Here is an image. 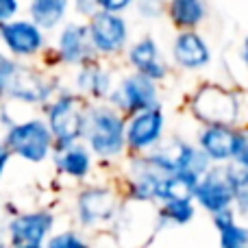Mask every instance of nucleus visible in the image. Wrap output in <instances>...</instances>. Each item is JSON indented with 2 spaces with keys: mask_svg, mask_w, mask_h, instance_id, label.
<instances>
[{
  "mask_svg": "<svg viewBox=\"0 0 248 248\" xmlns=\"http://www.w3.org/2000/svg\"><path fill=\"white\" fill-rule=\"evenodd\" d=\"M0 94L20 103H44L52 94L50 81L0 52Z\"/></svg>",
  "mask_w": 248,
  "mask_h": 248,
  "instance_id": "1",
  "label": "nucleus"
},
{
  "mask_svg": "<svg viewBox=\"0 0 248 248\" xmlns=\"http://www.w3.org/2000/svg\"><path fill=\"white\" fill-rule=\"evenodd\" d=\"M4 146L9 153L17 155L29 163H42L52 148V133L46 122L26 120L11 124L4 135Z\"/></svg>",
  "mask_w": 248,
  "mask_h": 248,
  "instance_id": "2",
  "label": "nucleus"
},
{
  "mask_svg": "<svg viewBox=\"0 0 248 248\" xmlns=\"http://www.w3.org/2000/svg\"><path fill=\"white\" fill-rule=\"evenodd\" d=\"M92 150L100 157H113L124 146L122 118L109 107H94L85 116V133Z\"/></svg>",
  "mask_w": 248,
  "mask_h": 248,
  "instance_id": "3",
  "label": "nucleus"
},
{
  "mask_svg": "<svg viewBox=\"0 0 248 248\" xmlns=\"http://www.w3.org/2000/svg\"><path fill=\"white\" fill-rule=\"evenodd\" d=\"M85 116L81 100L77 96H61L48 109V128L52 133V140L59 141L61 148L72 146L78 137L85 133Z\"/></svg>",
  "mask_w": 248,
  "mask_h": 248,
  "instance_id": "4",
  "label": "nucleus"
},
{
  "mask_svg": "<svg viewBox=\"0 0 248 248\" xmlns=\"http://www.w3.org/2000/svg\"><path fill=\"white\" fill-rule=\"evenodd\" d=\"M55 218L50 211H29V214H17L9 218L7 235L11 248L24 246H42L46 237L50 235Z\"/></svg>",
  "mask_w": 248,
  "mask_h": 248,
  "instance_id": "5",
  "label": "nucleus"
},
{
  "mask_svg": "<svg viewBox=\"0 0 248 248\" xmlns=\"http://www.w3.org/2000/svg\"><path fill=\"white\" fill-rule=\"evenodd\" d=\"M194 196L201 201L205 209L211 214L220 209H227L235 198V183H233V170L229 168H216L209 170L201 181L196 183V194Z\"/></svg>",
  "mask_w": 248,
  "mask_h": 248,
  "instance_id": "6",
  "label": "nucleus"
},
{
  "mask_svg": "<svg viewBox=\"0 0 248 248\" xmlns=\"http://www.w3.org/2000/svg\"><path fill=\"white\" fill-rule=\"evenodd\" d=\"M194 111L207 124L229 126L237 116V103L233 94L222 87H202L201 94L194 100Z\"/></svg>",
  "mask_w": 248,
  "mask_h": 248,
  "instance_id": "7",
  "label": "nucleus"
},
{
  "mask_svg": "<svg viewBox=\"0 0 248 248\" xmlns=\"http://www.w3.org/2000/svg\"><path fill=\"white\" fill-rule=\"evenodd\" d=\"M0 39L7 50L16 57H33L42 50L44 33L35 22L29 20H9L0 24Z\"/></svg>",
  "mask_w": 248,
  "mask_h": 248,
  "instance_id": "8",
  "label": "nucleus"
},
{
  "mask_svg": "<svg viewBox=\"0 0 248 248\" xmlns=\"http://www.w3.org/2000/svg\"><path fill=\"white\" fill-rule=\"evenodd\" d=\"M87 31H90L92 46L100 52H118L126 42V24H124V20L109 11L94 13Z\"/></svg>",
  "mask_w": 248,
  "mask_h": 248,
  "instance_id": "9",
  "label": "nucleus"
},
{
  "mask_svg": "<svg viewBox=\"0 0 248 248\" xmlns=\"http://www.w3.org/2000/svg\"><path fill=\"white\" fill-rule=\"evenodd\" d=\"M113 100L118 107L126 109V111H146L157 105V92H155L153 78L144 77V74H133V77L124 78L122 85L113 94Z\"/></svg>",
  "mask_w": 248,
  "mask_h": 248,
  "instance_id": "10",
  "label": "nucleus"
},
{
  "mask_svg": "<svg viewBox=\"0 0 248 248\" xmlns=\"http://www.w3.org/2000/svg\"><path fill=\"white\" fill-rule=\"evenodd\" d=\"M78 218L83 224L105 222L116 211V196L105 187H92L78 196Z\"/></svg>",
  "mask_w": 248,
  "mask_h": 248,
  "instance_id": "11",
  "label": "nucleus"
},
{
  "mask_svg": "<svg viewBox=\"0 0 248 248\" xmlns=\"http://www.w3.org/2000/svg\"><path fill=\"white\" fill-rule=\"evenodd\" d=\"M163 128V113L157 107L140 111V116L133 118V122L128 124L126 141L133 148H146V146L155 144L161 135Z\"/></svg>",
  "mask_w": 248,
  "mask_h": 248,
  "instance_id": "12",
  "label": "nucleus"
},
{
  "mask_svg": "<svg viewBox=\"0 0 248 248\" xmlns=\"http://www.w3.org/2000/svg\"><path fill=\"white\" fill-rule=\"evenodd\" d=\"M90 31L83 24H68L59 35V55L68 63H83L92 55Z\"/></svg>",
  "mask_w": 248,
  "mask_h": 248,
  "instance_id": "13",
  "label": "nucleus"
},
{
  "mask_svg": "<svg viewBox=\"0 0 248 248\" xmlns=\"http://www.w3.org/2000/svg\"><path fill=\"white\" fill-rule=\"evenodd\" d=\"M235 144H237V133H233L229 126H220V124L207 126L201 135L202 153L209 159H216V161H224V159L233 157Z\"/></svg>",
  "mask_w": 248,
  "mask_h": 248,
  "instance_id": "14",
  "label": "nucleus"
},
{
  "mask_svg": "<svg viewBox=\"0 0 248 248\" xmlns=\"http://www.w3.org/2000/svg\"><path fill=\"white\" fill-rule=\"evenodd\" d=\"M131 63L137 68V72L148 78H161L166 74V65L159 61V52L153 39L144 37L131 48Z\"/></svg>",
  "mask_w": 248,
  "mask_h": 248,
  "instance_id": "15",
  "label": "nucleus"
},
{
  "mask_svg": "<svg viewBox=\"0 0 248 248\" xmlns=\"http://www.w3.org/2000/svg\"><path fill=\"white\" fill-rule=\"evenodd\" d=\"M174 57L185 68H201L209 61V48L196 33H183L176 37Z\"/></svg>",
  "mask_w": 248,
  "mask_h": 248,
  "instance_id": "16",
  "label": "nucleus"
},
{
  "mask_svg": "<svg viewBox=\"0 0 248 248\" xmlns=\"http://www.w3.org/2000/svg\"><path fill=\"white\" fill-rule=\"evenodd\" d=\"M198 179L187 172H172L170 176H161L157 187V196L166 201H189L196 194Z\"/></svg>",
  "mask_w": 248,
  "mask_h": 248,
  "instance_id": "17",
  "label": "nucleus"
},
{
  "mask_svg": "<svg viewBox=\"0 0 248 248\" xmlns=\"http://www.w3.org/2000/svg\"><path fill=\"white\" fill-rule=\"evenodd\" d=\"M29 11L39 29H55L68 11V0H31Z\"/></svg>",
  "mask_w": 248,
  "mask_h": 248,
  "instance_id": "18",
  "label": "nucleus"
},
{
  "mask_svg": "<svg viewBox=\"0 0 248 248\" xmlns=\"http://www.w3.org/2000/svg\"><path fill=\"white\" fill-rule=\"evenodd\" d=\"M63 153L57 157V166L61 168V172L74 176V179H83L87 176L92 168V159L90 153H87L83 146H68V148H61Z\"/></svg>",
  "mask_w": 248,
  "mask_h": 248,
  "instance_id": "19",
  "label": "nucleus"
},
{
  "mask_svg": "<svg viewBox=\"0 0 248 248\" xmlns=\"http://www.w3.org/2000/svg\"><path fill=\"white\" fill-rule=\"evenodd\" d=\"M170 16L179 26H196L205 16L202 0H172Z\"/></svg>",
  "mask_w": 248,
  "mask_h": 248,
  "instance_id": "20",
  "label": "nucleus"
},
{
  "mask_svg": "<svg viewBox=\"0 0 248 248\" xmlns=\"http://www.w3.org/2000/svg\"><path fill=\"white\" fill-rule=\"evenodd\" d=\"M78 87L83 92H90V94L105 96L109 92V77L103 70L94 68V65H87L78 74Z\"/></svg>",
  "mask_w": 248,
  "mask_h": 248,
  "instance_id": "21",
  "label": "nucleus"
},
{
  "mask_svg": "<svg viewBox=\"0 0 248 248\" xmlns=\"http://www.w3.org/2000/svg\"><path fill=\"white\" fill-rule=\"evenodd\" d=\"M207 166H209V157H207L202 150L192 148V146H183L179 172H187V174L198 179V176H202L207 172Z\"/></svg>",
  "mask_w": 248,
  "mask_h": 248,
  "instance_id": "22",
  "label": "nucleus"
},
{
  "mask_svg": "<svg viewBox=\"0 0 248 248\" xmlns=\"http://www.w3.org/2000/svg\"><path fill=\"white\" fill-rule=\"evenodd\" d=\"M192 216L194 207L189 205V201H168V205L161 209V218L174 224H185L187 220H192Z\"/></svg>",
  "mask_w": 248,
  "mask_h": 248,
  "instance_id": "23",
  "label": "nucleus"
},
{
  "mask_svg": "<svg viewBox=\"0 0 248 248\" xmlns=\"http://www.w3.org/2000/svg\"><path fill=\"white\" fill-rule=\"evenodd\" d=\"M220 244L222 248H248V229L231 224L220 231Z\"/></svg>",
  "mask_w": 248,
  "mask_h": 248,
  "instance_id": "24",
  "label": "nucleus"
},
{
  "mask_svg": "<svg viewBox=\"0 0 248 248\" xmlns=\"http://www.w3.org/2000/svg\"><path fill=\"white\" fill-rule=\"evenodd\" d=\"M233 183H235V201L240 209L248 214V168L233 170Z\"/></svg>",
  "mask_w": 248,
  "mask_h": 248,
  "instance_id": "25",
  "label": "nucleus"
},
{
  "mask_svg": "<svg viewBox=\"0 0 248 248\" xmlns=\"http://www.w3.org/2000/svg\"><path fill=\"white\" fill-rule=\"evenodd\" d=\"M46 248H90V246H87L85 242H83L81 237L77 235V233L63 231V233H57V235H52L50 240H48Z\"/></svg>",
  "mask_w": 248,
  "mask_h": 248,
  "instance_id": "26",
  "label": "nucleus"
},
{
  "mask_svg": "<svg viewBox=\"0 0 248 248\" xmlns=\"http://www.w3.org/2000/svg\"><path fill=\"white\" fill-rule=\"evenodd\" d=\"M233 159H235L242 168H248V135H237V144H235Z\"/></svg>",
  "mask_w": 248,
  "mask_h": 248,
  "instance_id": "27",
  "label": "nucleus"
},
{
  "mask_svg": "<svg viewBox=\"0 0 248 248\" xmlns=\"http://www.w3.org/2000/svg\"><path fill=\"white\" fill-rule=\"evenodd\" d=\"M17 9H20L17 0H0V24L11 20V17L17 13Z\"/></svg>",
  "mask_w": 248,
  "mask_h": 248,
  "instance_id": "28",
  "label": "nucleus"
},
{
  "mask_svg": "<svg viewBox=\"0 0 248 248\" xmlns=\"http://www.w3.org/2000/svg\"><path fill=\"white\" fill-rule=\"evenodd\" d=\"M131 2L133 0H96V4H98L103 11H109V13L122 11V9H126Z\"/></svg>",
  "mask_w": 248,
  "mask_h": 248,
  "instance_id": "29",
  "label": "nucleus"
},
{
  "mask_svg": "<svg viewBox=\"0 0 248 248\" xmlns=\"http://www.w3.org/2000/svg\"><path fill=\"white\" fill-rule=\"evenodd\" d=\"M214 222H216V227L220 229V231H224L227 227H231L233 224V211L229 209H220V211H216L214 214Z\"/></svg>",
  "mask_w": 248,
  "mask_h": 248,
  "instance_id": "30",
  "label": "nucleus"
},
{
  "mask_svg": "<svg viewBox=\"0 0 248 248\" xmlns=\"http://www.w3.org/2000/svg\"><path fill=\"white\" fill-rule=\"evenodd\" d=\"M77 2V9L81 13H85V16H94V9L98 7L96 4V0H74Z\"/></svg>",
  "mask_w": 248,
  "mask_h": 248,
  "instance_id": "31",
  "label": "nucleus"
},
{
  "mask_svg": "<svg viewBox=\"0 0 248 248\" xmlns=\"http://www.w3.org/2000/svg\"><path fill=\"white\" fill-rule=\"evenodd\" d=\"M9 148L4 146V141H0V176H2V172H4V168H7V163H9Z\"/></svg>",
  "mask_w": 248,
  "mask_h": 248,
  "instance_id": "32",
  "label": "nucleus"
},
{
  "mask_svg": "<svg viewBox=\"0 0 248 248\" xmlns=\"http://www.w3.org/2000/svg\"><path fill=\"white\" fill-rule=\"evenodd\" d=\"M7 222H9V211L4 209V205L0 202V231H2V229H7Z\"/></svg>",
  "mask_w": 248,
  "mask_h": 248,
  "instance_id": "33",
  "label": "nucleus"
},
{
  "mask_svg": "<svg viewBox=\"0 0 248 248\" xmlns=\"http://www.w3.org/2000/svg\"><path fill=\"white\" fill-rule=\"evenodd\" d=\"M244 59H246V63H248V39H246V44H244Z\"/></svg>",
  "mask_w": 248,
  "mask_h": 248,
  "instance_id": "34",
  "label": "nucleus"
},
{
  "mask_svg": "<svg viewBox=\"0 0 248 248\" xmlns=\"http://www.w3.org/2000/svg\"><path fill=\"white\" fill-rule=\"evenodd\" d=\"M0 248H7V244H4V242H2V240H0Z\"/></svg>",
  "mask_w": 248,
  "mask_h": 248,
  "instance_id": "35",
  "label": "nucleus"
},
{
  "mask_svg": "<svg viewBox=\"0 0 248 248\" xmlns=\"http://www.w3.org/2000/svg\"><path fill=\"white\" fill-rule=\"evenodd\" d=\"M24 248H44V246H24Z\"/></svg>",
  "mask_w": 248,
  "mask_h": 248,
  "instance_id": "36",
  "label": "nucleus"
}]
</instances>
